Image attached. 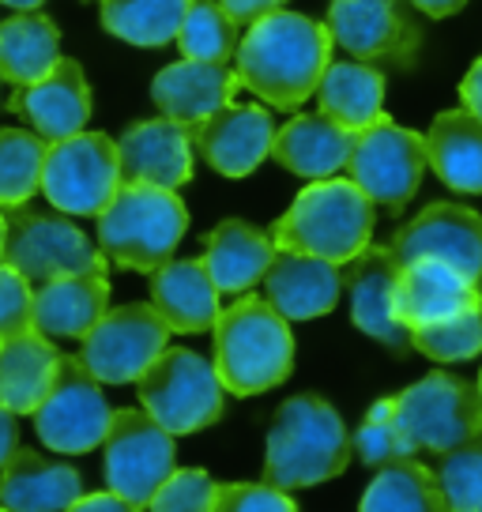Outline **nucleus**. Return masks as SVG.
I'll return each instance as SVG.
<instances>
[{
    "instance_id": "7",
    "label": "nucleus",
    "mask_w": 482,
    "mask_h": 512,
    "mask_svg": "<svg viewBox=\"0 0 482 512\" xmlns=\"http://www.w3.org/2000/svg\"><path fill=\"white\" fill-rule=\"evenodd\" d=\"M136 388H140V403L147 415L174 437L208 430L223 415L226 388L219 373L208 358L185 347H166L136 381Z\"/></svg>"
},
{
    "instance_id": "32",
    "label": "nucleus",
    "mask_w": 482,
    "mask_h": 512,
    "mask_svg": "<svg viewBox=\"0 0 482 512\" xmlns=\"http://www.w3.org/2000/svg\"><path fill=\"white\" fill-rule=\"evenodd\" d=\"M358 512H449L434 467L411 456L377 467L373 482L358 501Z\"/></svg>"
},
{
    "instance_id": "2",
    "label": "nucleus",
    "mask_w": 482,
    "mask_h": 512,
    "mask_svg": "<svg viewBox=\"0 0 482 512\" xmlns=\"http://www.w3.org/2000/svg\"><path fill=\"white\" fill-rule=\"evenodd\" d=\"M351 433L339 411L321 396H290L279 403L268 430L264 482L279 490H306L343 475L351 464Z\"/></svg>"
},
{
    "instance_id": "35",
    "label": "nucleus",
    "mask_w": 482,
    "mask_h": 512,
    "mask_svg": "<svg viewBox=\"0 0 482 512\" xmlns=\"http://www.w3.org/2000/svg\"><path fill=\"white\" fill-rule=\"evenodd\" d=\"M238 19L226 12L219 0H193L189 16L177 31L181 57L189 61H215L226 64L238 53Z\"/></svg>"
},
{
    "instance_id": "19",
    "label": "nucleus",
    "mask_w": 482,
    "mask_h": 512,
    "mask_svg": "<svg viewBox=\"0 0 482 512\" xmlns=\"http://www.w3.org/2000/svg\"><path fill=\"white\" fill-rule=\"evenodd\" d=\"M275 125L264 106H223L193 125V147L215 174L249 177L272 155Z\"/></svg>"
},
{
    "instance_id": "16",
    "label": "nucleus",
    "mask_w": 482,
    "mask_h": 512,
    "mask_svg": "<svg viewBox=\"0 0 482 512\" xmlns=\"http://www.w3.org/2000/svg\"><path fill=\"white\" fill-rule=\"evenodd\" d=\"M396 279H400V260L392 253V245H366L347 264L343 287L351 298L354 328L392 351H407L411 328L396 317Z\"/></svg>"
},
{
    "instance_id": "22",
    "label": "nucleus",
    "mask_w": 482,
    "mask_h": 512,
    "mask_svg": "<svg viewBox=\"0 0 482 512\" xmlns=\"http://www.w3.org/2000/svg\"><path fill=\"white\" fill-rule=\"evenodd\" d=\"M354 140H358V132L343 128L328 113H298L275 132L272 159L290 174L324 181L347 166Z\"/></svg>"
},
{
    "instance_id": "9",
    "label": "nucleus",
    "mask_w": 482,
    "mask_h": 512,
    "mask_svg": "<svg viewBox=\"0 0 482 512\" xmlns=\"http://www.w3.org/2000/svg\"><path fill=\"white\" fill-rule=\"evenodd\" d=\"M121 189V159L117 140L106 132H76L68 140L49 144L42 192L65 215H102Z\"/></svg>"
},
{
    "instance_id": "11",
    "label": "nucleus",
    "mask_w": 482,
    "mask_h": 512,
    "mask_svg": "<svg viewBox=\"0 0 482 512\" xmlns=\"http://www.w3.org/2000/svg\"><path fill=\"white\" fill-rule=\"evenodd\" d=\"M106 486L113 494L132 501L136 509H147L159 486L174 475V433L162 430L155 418L136 407L113 411L110 433H106Z\"/></svg>"
},
{
    "instance_id": "15",
    "label": "nucleus",
    "mask_w": 482,
    "mask_h": 512,
    "mask_svg": "<svg viewBox=\"0 0 482 512\" xmlns=\"http://www.w3.org/2000/svg\"><path fill=\"white\" fill-rule=\"evenodd\" d=\"M328 31L358 61H407L418 49V27L403 0H332Z\"/></svg>"
},
{
    "instance_id": "24",
    "label": "nucleus",
    "mask_w": 482,
    "mask_h": 512,
    "mask_svg": "<svg viewBox=\"0 0 482 512\" xmlns=\"http://www.w3.org/2000/svg\"><path fill=\"white\" fill-rule=\"evenodd\" d=\"M471 305H482V290L471 287L456 268L441 264V260H411V264H400L396 317L407 328L434 324V320H445L452 313H464Z\"/></svg>"
},
{
    "instance_id": "41",
    "label": "nucleus",
    "mask_w": 482,
    "mask_h": 512,
    "mask_svg": "<svg viewBox=\"0 0 482 512\" xmlns=\"http://www.w3.org/2000/svg\"><path fill=\"white\" fill-rule=\"evenodd\" d=\"M211 512H298L287 490L272 482H223Z\"/></svg>"
},
{
    "instance_id": "33",
    "label": "nucleus",
    "mask_w": 482,
    "mask_h": 512,
    "mask_svg": "<svg viewBox=\"0 0 482 512\" xmlns=\"http://www.w3.org/2000/svg\"><path fill=\"white\" fill-rule=\"evenodd\" d=\"M193 0H102V27L129 46L159 49L177 42Z\"/></svg>"
},
{
    "instance_id": "12",
    "label": "nucleus",
    "mask_w": 482,
    "mask_h": 512,
    "mask_svg": "<svg viewBox=\"0 0 482 512\" xmlns=\"http://www.w3.org/2000/svg\"><path fill=\"white\" fill-rule=\"evenodd\" d=\"M426 166H430L426 140L411 128L396 125L392 117H381L377 125L358 132L351 159H347V174L373 204L400 211L418 192Z\"/></svg>"
},
{
    "instance_id": "5",
    "label": "nucleus",
    "mask_w": 482,
    "mask_h": 512,
    "mask_svg": "<svg viewBox=\"0 0 482 512\" xmlns=\"http://www.w3.org/2000/svg\"><path fill=\"white\" fill-rule=\"evenodd\" d=\"M189 230V211L174 189L121 181L110 208L98 215V249L117 268L159 272Z\"/></svg>"
},
{
    "instance_id": "38",
    "label": "nucleus",
    "mask_w": 482,
    "mask_h": 512,
    "mask_svg": "<svg viewBox=\"0 0 482 512\" xmlns=\"http://www.w3.org/2000/svg\"><path fill=\"white\" fill-rule=\"evenodd\" d=\"M392 407H396V400H377L373 411L366 415V422H362L358 433L351 437V448L358 452L362 464L385 467V464H392V460L411 456V448L403 445L400 430H396V422H392Z\"/></svg>"
},
{
    "instance_id": "6",
    "label": "nucleus",
    "mask_w": 482,
    "mask_h": 512,
    "mask_svg": "<svg viewBox=\"0 0 482 512\" xmlns=\"http://www.w3.org/2000/svg\"><path fill=\"white\" fill-rule=\"evenodd\" d=\"M392 422L403 445L415 452H452L456 445L482 433V396L479 384L452 377V373H426L422 381L403 388L392 407Z\"/></svg>"
},
{
    "instance_id": "34",
    "label": "nucleus",
    "mask_w": 482,
    "mask_h": 512,
    "mask_svg": "<svg viewBox=\"0 0 482 512\" xmlns=\"http://www.w3.org/2000/svg\"><path fill=\"white\" fill-rule=\"evenodd\" d=\"M49 144L27 128H0V208H23L42 189Z\"/></svg>"
},
{
    "instance_id": "40",
    "label": "nucleus",
    "mask_w": 482,
    "mask_h": 512,
    "mask_svg": "<svg viewBox=\"0 0 482 512\" xmlns=\"http://www.w3.org/2000/svg\"><path fill=\"white\" fill-rule=\"evenodd\" d=\"M34 328V290L31 279L0 260V339L23 336Z\"/></svg>"
},
{
    "instance_id": "13",
    "label": "nucleus",
    "mask_w": 482,
    "mask_h": 512,
    "mask_svg": "<svg viewBox=\"0 0 482 512\" xmlns=\"http://www.w3.org/2000/svg\"><path fill=\"white\" fill-rule=\"evenodd\" d=\"M170 324L159 317L151 302H132L110 309L95 328L83 336L80 362L102 384H136L147 366L166 351Z\"/></svg>"
},
{
    "instance_id": "50",
    "label": "nucleus",
    "mask_w": 482,
    "mask_h": 512,
    "mask_svg": "<svg viewBox=\"0 0 482 512\" xmlns=\"http://www.w3.org/2000/svg\"><path fill=\"white\" fill-rule=\"evenodd\" d=\"M0 512H8V509H0Z\"/></svg>"
},
{
    "instance_id": "3",
    "label": "nucleus",
    "mask_w": 482,
    "mask_h": 512,
    "mask_svg": "<svg viewBox=\"0 0 482 512\" xmlns=\"http://www.w3.org/2000/svg\"><path fill=\"white\" fill-rule=\"evenodd\" d=\"M215 373L226 392L260 396L283 384L294 366L290 320L268 298L241 294L215 320Z\"/></svg>"
},
{
    "instance_id": "45",
    "label": "nucleus",
    "mask_w": 482,
    "mask_h": 512,
    "mask_svg": "<svg viewBox=\"0 0 482 512\" xmlns=\"http://www.w3.org/2000/svg\"><path fill=\"white\" fill-rule=\"evenodd\" d=\"M460 98H464V106L475 113V117H482V57L471 64V72H467L464 83H460Z\"/></svg>"
},
{
    "instance_id": "46",
    "label": "nucleus",
    "mask_w": 482,
    "mask_h": 512,
    "mask_svg": "<svg viewBox=\"0 0 482 512\" xmlns=\"http://www.w3.org/2000/svg\"><path fill=\"white\" fill-rule=\"evenodd\" d=\"M411 4H415L418 12H426L430 19H449L464 8L467 0H411Z\"/></svg>"
},
{
    "instance_id": "36",
    "label": "nucleus",
    "mask_w": 482,
    "mask_h": 512,
    "mask_svg": "<svg viewBox=\"0 0 482 512\" xmlns=\"http://www.w3.org/2000/svg\"><path fill=\"white\" fill-rule=\"evenodd\" d=\"M411 347L434 362H467L482 354V305L411 328Z\"/></svg>"
},
{
    "instance_id": "37",
    "label": "nucleus",
    "mask_w": 482,
    "mask_h": 512,
    "mask_svg": "<svg viewBox=\"0 0 482 512\" xmlns=\"http://www.w3.org/2000/svg\"><path fill=\"white\" fill-rule=\"evenodd\" d=\"M434 475L449 501V512H482V433L452 452H441Z\"/></svg>"
},
{
    "instance_id": "49",
    "label": "nucleus",
    "mask_w": 482,
    "mask_h": 512,
    "mask_svg": "<svg viewBox=\"0 0 482 512\" xmlns=\"http://www.w3.org/2000/svg\"><path fill=\"white\" fill-rule=\"evenodd\" d=\"M479 396H482V373H479Z\"/></svg>"
},
{
    "instance_id": "42",
    "label": "nucleus",
    "mask_w": 482,
    "mask_h": 512,
    "mask_svg": "<svg viewBox=\"0 0 482 512\" xmlns=\"http://www.w3.org/2000/svg\"><path fill=\"white\" fill-rule=\"evenodd\" d=\"M230 16L238 19L241 27H253L257 19L272 16V12H279L287 0H219Z\"/></svg>"
},
{
    "instance_id": "1",
    "label": "nucleus",
    "mask_w": 482,
    "mask_h": 512,
    "mask_svg": "<svg viewBox=\"0 0 482 512\" xmlns=\"http://www.w3.org/2000/svg\"><path fill=\"white\" fill-rule=\"evenodd\" d=\"M328 64H332L328 23L283 8L257 19L234 53L241 87H249L275 110H302V102L317 95Z\"/></svg>"
},
{
    "instance_id": "31",
    "label": "nucleus",
    "mask_w": 482,
    "mask_h": 512,
    "mask_svg": "<svg viewBox=\"0 0 482 512\" xmlns=\"http://www.w3.org/2000/svg\"><path fill=\"white\" fill-rule=\"evenodd\" d=\"M61 61V31L42 12H16L0 23V80L27 87Z\"/></svg>"
},
{
    "instance_id": "26",
    "label": "nucleus",
    "mask_w": 482,
    "mask_h": 512,
    "mask_svg": "<svg viewBox=\"0 0 482 512\" xmlns=\"http://www.w3.org/2000/svg\"><path fill=\"white\" fill-rule=\"evenodd\" d=\"M204 268L219 294H245L264 279L275 260V241L245 219H223L204 238Z\"/></svg>"
},
{
    "instance_id": "27",
    "label": "nucleus",
    "mask_w": 482,
    "mask_h": 512,
    "mask_svg": "<svg viewBox=\"0 0 482 512\" xmlns=\"http://www.w3.org/2000/svg\"><path fill=\"white\" fill-rule=\"evenodd\" d=\"M80 494V471L53 464L34 448H19L0 471V509L8 512H65Z\"/></svg>"
},
{
    "instance_id": "43",
    "label": "nucleus",
    "mask_w": 482,
    "mask_h": 512,
    "mask_svg": "<svg viewBox=\"0 0 482 512\" xmlns=\"http://www.w3.org/2000/svg\"><path fill=\"white\" fill-rule=\"evenodd\" d=\"M65 512H140L132 501H125L113 490H102V494H80Z\"/></svg>"
},
{
    "instance_id": "30",
    "label": "nucleus",
    "mask_w": 482,
    "mask_h": 512,
    "mask_svg": "<svg viewBox=\"0 0 482 512\" xmlns=\"http://www.w3.org/2000/svg\"><path fill=\"white\" fill-rule=\"evenodd\" d=\"M317 98L321 113L351 132H362L385 117V76L366 61H336L324 68Z\"/></svg>"
},
{
    "instance_id": "8",
    "label": "nucleus",
    "mask_w": 482,
    "mask_h": 512,
    "mask_svg": "<svg viewBox=\"0 0 482 512\" xmlns=\"http://www.w3.org/2000/svg\"><path fill=\"white\" fill-rule=\"evenodd\" d=\"M0 260L12 264L38 287L49 279H65V275L106 272V253L65 211L12 208Z\"/></svg>"
},
{
    "instance_id": "28",
    "label": "nucleus",
    "mask_w": 482,
    "mask_h": 512,
    "mask_svg": "<svg viewBox=\"0 0 482 512\" xmlns=\"http://www.w3.org/2000/svg\"><path fill=\"white\" fill-rule=\"evenodd\" d=\"M57 369L61 351L42 332L31 328L23 336L0 339V407L16 415H34L57 381Z\"/></svg>"
},
{
    "instance_id": "14",
    "label": "nucleus",
    "mask_w": 482,
    "mask_h": 512,
    "mask_svg": "<svg viewBox=\"0 0 482 512\" xmlns=\"http://www.w3.org/2000/svg\"><path fill=\"white\" fill-rule=\"evenodd\" d=\"M400 264L441 260L464 275L471 287L482 283V215L467 204H430L392 238Z\"/></svg>"
},
{
    "instance_id": "21",
    "label": "nucleus",
    "mask_w": 482,
    "mask_h": 512,
    "mask_svg": "<svg viewBox=\"0 0 482 512\" xmlns=\"http://www.w3.org/2000/svg\"><path fill=\"white\" fill-rule=\"evenodd\" d=\"M339 290H343V275L321 256L275 249L272 268L264 272V298L287 320H317L332 313Z\"/></svg>"
},
{
    "instance_id": "20",
    "label": "nucleus",
    "mask_w": 482,
    "mask_h": 512,
    "mask_svg": "<svg viewBox=\"0 0 482 512\" xmlns=\"http://www.w3.org/2000/svg\"><path fill=\"white\" fill-rule=\"evenodd\" d=\"M238 72L215 61H177L166 64L159 76L151 80V98L162 110V117L181 121V125H200L211 113L230 106L238 91Z\"/></svg>"
},
{
    "instance_id": "18",
    "label": "nucleus",
    "mask_w": 482,
    "mask_h": 512,
    "mask_svg": "<svg viewBox=\"0 0 482 512\" xmlns=\"http://www.w3.org/2000/svg\"><path fill=\"white\" fill-rule=\"evenodd\" d=\"M91 106L95 102H91L87 76H83L80 61H72V57H61L42 80L16 87V95L8 98V110L19 113L46 144L83 132V125L91 121Z\"/></svg>"
},
{
    "instance_id": "25",
    "label": "nucleus",
    "mask_w": 482,
    "mask_h": 512,
    "mask_svg": "<svg viewBox=\"0 0 482 512\" xmlns=\"http://www.w3.org/2000/svg\"><path fill=\"white\" fill-rule=\"evenodd\" d=\"M151 305L170 324V332L200 336L211 332L219 320V287L211 283L204 260H166L151 272Z\"/></svg>"
},
{
    "instance_id": "4",
    "label": "nucleus",
    "mask_w": 482,
    "mask_h": 512,
    "mask_svg": "<svg viewBox=\"0 0 482 512\" xmlns=\"http://www.w3.org/2000/svg\"><path fill=\"white\" fill-rule=\"evenodd\" d=\"M373 238V200L351 177H324L294 196L287 215L272 226L275 249L351 264Z\"/></svg>"
},
{
    "instance_id": "10",
    "label": "nucleus",
    "mask_w": 482,
    "mask_h": 512,
    "mask_svg": "<svg viewBox=\"0 0 482 512\" xmlns=\"http://www.w3.org/2000/svg\"><path fill=\"white\" fill-rule=\"evenodd\" d=\"M113 422V407L106 403L102 381L76 358L61 354L57 381L46 392V400L34 411V430L46 441V448L65 452V456H83L106 441Z\"/></svg>"
},
{
    "instance_id": "48",
    "label": "nucleus",
    "mask_w": 482,
    "mask_h": 512,
    "mask_svg": "<svg viewBox=\"0 0 482 512\" xmlns=\"http://www.w3.org/2000/svg\"><path fill=\"white\" fill-rule=\"evenodd\" d=\"M4 234H8V215L0 211V253H4Z\"/></svg>"
},
{
    "instance_id": "17",
    "label": "nucleus",
    "mask_w": 482,
    "mask_h": 512,
    "mask_svg": "<svg viewBox=\"0 0 482 512\" xmlns=\"http://www.w3.org/2000/svg\"><path fill=\"white\" fill-rule=\"evenodd\" d=\"M117 159L121 181L177 192L193 177V128L170 117L136 121L117 140Z\"/></svg>"
},
{
    "instance_id": "39",
    "label": "nucleus",
    "mask_w": 482,
    "mask_h": 512,
    "mask_svg": "<svg viewBox=\"0 0 482 512\" xmlns=\"http://www.w3.org/2000/svg\"><path fill=\"white\" fill-rule=\"evenodd\" d=\"M215 494H219V482L204 467H181V471L174 467V475L151 497L147 512H211Z\"/></svg>"
},
{
    "instance_id": "29",
    "label": "nucleus",
    "mask_w": 482,
    "mask_h": 512,
    "mask_svg": "<svg viewBox=\"0 0 482 512\" xmlns=\"http://www.w3.org/2000/svg\"><path fill=\"white\" fill-rule=\"evenodd\" d=\"M426 159L452 192H482V117L467 106L437 113L426 132Z\"/></svg>"
},
{
    "instance_id": "23",
    "label": "nucleus",
    "mask_w": 482,
    "mask_h": 512,
    "mask_svg": "<svg viewBox=\"0 0 482 512\" xmlns=\"http://www.w3.org/2000/svg\"><path fill=\"white\" fill-rule=\"evenodd\" d=\"M106 313H110L106 272L65 275L34 290V332L49 339H83Z\"/></svg>"
},
{
    "instance_id": "44",
    "label": "nucleus",
    "mask_w": 482,
    "mask_h": 512,
    "mask_svg": "<svg viewBox=\"0 0 482 512\" xmlns=\"http://www.w3.org/2000/svg\"><path fill=\"white\" fill-rule=\"evenodd\" d=\"M19 452V415L0 407V471Z\"/></svg>"
},
{
    "instance_id": "47",
    "label": "nucleus",
    "mask_w": 482,
    "mask_h": 512,
    "mask_svg": "<svg viewBox=\"0 0 482 512\" xmlns=\"http://www.w3.org/2000/svg\"><path fill=\"white\" fill-rule=\"evenodd\" d=\"M0 4H8V8H16V12H38L46 0H0Z\"/></svg>"
}]
</instances>
